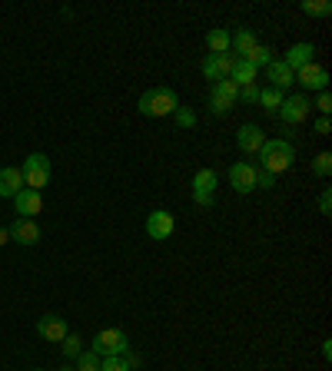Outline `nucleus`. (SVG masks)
I'll list each match as a JSON object with an SVG mask.
<instances>
[{"instance_id": "1", "label": "nucleus", "mask_w": 332, "mask_h": 371, "mask_svg": "<svg viewBox=\"0 0 332 371\" xmlns=\"http://www.w3.org/2000/svg\"><path fill=\"white\" fill-rule=\"evenodd\" d=\"M292 163H296L292 142H286V140H266L263 142V150H259V169L279 176V173H289Z\"/></svg>"}, {"instance_id": "2", "label": "nucleus", "mask_w": 332, "mask_h": 371, "mask_svg": "<svg viewBox=\"0 0 332 371\" xmlns=\"http://www.w3.org/2000/svg\"><path fill=\"white\" fill-rule=\"evenodd\" d=\"M179 107L177 93L170 87H153L146 90L143 97H140V103H136V109L143 113V116H153V120H163V116H173Z\"/></svg>"}, {"instance_id": "3", "label": "nucleus", "mask_w": 332, "mask_h": 371, "mask_svg": "<svg viewBox=\"0 0 332 371\" xmlns=\"http://www.w3.org/2000/svg\"><path fill=\"white\" fill-rule=\"evenodd\" d=\"M93 355L100 358H113V355H126L130 351V335L123 328H100L93 335Z\"/></svg>"}, {"instance_id": "4", "label": "nucleus", "mask_w": 332, "mask_h": 371, "mask_svg": "<svg viewBox=\"0 0 332 371\" xmlns=\"http://www.w3.org/2000/svg\"><path fill=\"white\" fill-rule=\"evenodd\" d=\"M20 176H23V186H27V189L40 193V189L50 183V159H47L44 153H30L20 166Z\"/></svg>"}, {"instance_id": "5", "label": "nucleus", "mask_w": 332, "mask_h": 371, "mask_svg": "<svg viewBox=\"0 0 332 371\" xmlns=\"http://www.w3.org/2000/svg\"><path fill=\"white\" fill-rule=\"evenodd\" d=\"M312 113V99L306 93H299V97H286L283 99V107H279V120L286 123V126H299V123H306Z\"/></svg>"}, {"instance_id": "6", "label": "nucleus", "mask_w": 332, "mask_h": 371, "mask_svg": "<svg viewBox=\"0 0 332 371\" xmlns=\"http://www.w3.org/2000/svg\"><path fill=\"white\" fill-rule=\"evenodd\" d=\"M239 99V87L232 83V80H216L210 90V107L216 116H223V113H230L232 103Z\"/></svg>"}, {"instance_id": "7", "label": "nucleus", "mask_w": 332, "mask_h": 371, "mask_svg": "<svg viewBox=\"0 0 332 371\" xmlns=\"http://www.w3.org/2000/svg\"><path fill=\"white\" fill-rule=\"evenodd\" d=\"M173 229H177V219L170 216L166 209H153L150 216H146V236L156 242H163L173 236Z\"/></svg>"}, {"instance_id": "8", "label": "nucleus", "mask_w": 332, "mask_h": 371, "mask_svg": "<svg viewBox=\"0 0 332 371\" xmlns=\"http://www.w3.org/2000/svg\"><path fill=\"white\" fill-rule=\"evenodd\" d=\"M232 63H236L232 54H206V60H203V77L213 80V83H216V80H230Z\"/></svg>"}, {"instance_id": "9", "label": "nucleus", "mask_w": 332, "mask_h": 371, "mask_svg": "<svg viewBox=\"0 0 332 371\" xmlns=\"http://www.w3.org/2000/svg\"><path fill=\"white\" fill-rule=\"evenodd\" d=\"M296 83L302 90H316V93H322V90L329 87V73H326V66H319L316 60H312V63H306L302 70H296Z\"/></svg>"}, {"instance_id": "10", "label": "nucleus", "mask_w": 332, "mask_h": 371, "mask_svg": "<svg viewBox=\"0 0 332 371\" xmlns=\"http://www.w3.org/2000/svg\"><path fill=\"white\" fill-rule=\"evenodd\" d=\"M230 183H232V189L239 193V196H249L256 189V166L253 163H232L230 166Z\"/></svg>"}, {"instance_id": "11", "label": "nucleus", "mask_w": 332, "mask_h": 371, "mask_svg": "<svg viewBox=\"0 0 332 371\" xmlns=\"http://www.w3.org/2000/svg\"><path fill=\"white\" fill-rule=\"evenodd\" d=\"M13 209H17V216L20 219H37L40 212H44V196L23 186L20 193L13 196Z\"/></svg>"}, {"instance_id": "12", "label": "nucleus", "mask_w": 332, "mask_h": 371, "mask_svg": "<svg viewBox=\"0 0 332 371\" xmlns=\"http://www.w3.org/2000/svg\"><path fill=\"white\" fill-rule=\"evenodd\" d=\"M11 229V242H17V245H37L40 242V226H37V219H13V226H7Z\"/></svg>"}, {"instance_id": "13", "label": "nucleus", "mask_w": 332, "mask_h": 371, "mask_svg": "<svg viewBox=\"0 0 332 371\" xmlns=\"http://www.w3.org/2000/svg\"><path fill=\"white\" fill-rule=\"evenodd\" d=\"M236 142H239V150H243L246 156H256L259 150H263L266 133L259 130L256 123H246V126H239V133H236Z\"/></svg>"}, {"instance_id": "14", "label": "nucleus", "mask_w": 332, "mask_h": 371, "mask_svg": "<svg viewBox=\"0 0 332 371\" xmlns=\"http://www.w3.org/2000/svg\"><path fill=\"white\" fill-rule=\"evenodd\" d=\"M66 332H70V328H66V318L54 315V312H50V315H44L40 322H37V335H40L44 341H64V339H66Z\"/></svg>"}, {"instance_id": "15", "label": "nucleus", "mask_w": 332, "mask_h": 371, "mask_svg": "<svg viewBox=\"0 0 332 371\" xmlns=\"http://www.w3.org/2000/svg\"><path fill=\"white\" fill-rule=\"evenodd\" d=\"M312 56H316V47L312 44H292L286 50V56H283V63L296 73V70H302L306 63H312Z\"/></svg>"}, {"instance_id": "16", "label": "nucleus", "mask_w": 332, "mask_h": 371, "mask_svg": "<svg viewBox=\"0 0 332 371\" xmlns=\"http://www.w3.org/2000/svg\"><path fill=\"white\" fill-rule=\"evenodd\" d=\"M23 189V176L17 166H4L0 169V199H13Z\"/></svg>"}, {"instance_id": "17", "label": "nucleus", "mask_w": 332, "mask_h": 371, "mask_svg": "<svg viewBox=\"0 0 332 371\" xmlns=\"http://www.w3.org/2000/svg\"><path fill=\"white\" fill-rule=\"evenodd\" d=\"M266 80H269V87H276V90H286L296 83V73L289 70L283 60H273V63L266 66Z\"/></svg>"}, {"instance_id": "18", "label": "nucleus", "mask_w": 332, "mask_h": 371, "mask_svg": "<svg viewBox=\"0 0 332 371\" xmlns=\"http://www.w3.org/2000/svg\"><path fill=\"white\" fill-rule=\"evenodd\" d=\"M256 77H259V70H256L253 63H246V60H236V63H232L230 80L236 87H249V83H256Z\"/></svg>"}, {"instance_id": "19", "label": "nucleus", "mask_w": 332, "mask_h": 371, "mask_svg": "<svg viewBox=\"0 0 332 371\" xmlns=\"http://www.w3.org/2000/svg\"><path fill=\"white\" fill-rule=\"evenodd\" d=\"M193 193H196V196H213V193H216V169H196V176H193Z\"/></svg>"}, {"instance_id": "20", "label": "nucleus", "mask_w": 332, "mask_h": 371, "mask_svg": "<svg viewBox=\"0 0 332 371\" xmlns=\"http://www.w3.org/2000/svg\"><path fill=\"white\" fill-rule=\"evenodd\" d=\"M283 99H286V93L276 90V87H263V90H259V107H263L266 113H279Z\"/></svg>"}, {"instance_id": "21", "label": "nucleus", "mask_w": 332, "mask_h": 371, "mask_svg": "<svg viewBox=\"0 0 332 371\" xmlns=\"http://www.w3.org/2000/svg\"><path fill=\"white\" fill-rule=\"evenodd\" d=\"M230 30H210L206 33V47H210V54H230Z\"/></svg>"}, {"instance_id": "22", "label": "nucleus", "mask_w": 332, "mask_h": 371, "mask_svg": "<svg viewBox=\"0 0 332 371\" xmlns=\"http://www.w3.org/2000/svg\"><path fill=\"white\" fill-rule=\"evenodd\" d=\"M246 63H253L256 70H259V66H269L273 63V60H276V56H273V50H269V47H263V44H256L253 50H249V54L243 56Z\"/></svg>"}, {"instance_id": "23", "label": "nucleus", "mask_w": 332, "mask_h": 371, "mask_svg": "<svg viewBox=\"0 0 332 371\" xmlns=\"http://www.w3.org/2000/svg\"><path fill=\"white\" fill-rule=\"evenodd\" d=\"M302 13H306V17H329L332 4L329 0H302Z\"/></svg>"}, {"instance_id": "24", "label": "nucleus", "mask_w": 332, "mask_h": 371, "mask_svg": "<svg viewBox=\"0 0 332 371\" xmlns=\"http://www.w3.org/2000/svg\"><path fill=\"white\" fill-rule=\"evenodd\" d=\"M80 351H83V339H80L77 332H66V339H64V355H66V358H77Z\"/></svg>"}, {"instance_id": "25", "label": "nucleus", "mask_w": 332, "mask_h": 371, "mask_svg": "<svg viewBox=\"0 0 332 371\" xmlns=\"http://www.w3.org/2000/svg\"><path fill=\"white\" fill-rule=\"evenodd\" d=\"M312 173L319 176V179H326V176L332 173V153H319L316 159H312Z\"/></svg>"}, {"instance_id": "26", "label": "nucleus", "mask_w": 332, "mask_h": 371, "mask_svg": "<svg viewBox=\"0 0 332 371\" xmlns=\"http://www.w3.org/2000/svg\"><path fill=\"white\" fill-rule=\"evenodd\" d=\"M173 120H177V126H183V130H193V126H196V113L189 107H177Z\"/></svg>"}, {"instance_id": "27", "label": "nucleus", "mask_w": 332, "mask_h": 371, "mask_svg": "<svg viewBox=\"0 0 332 371\" xmlns=\"http://www.w3.org/2000/svg\"><path fill=\"white\" fill-rule=\"evenodd\" d=\"M77 371H100V355H93V351H80Z\"/></svg>"}, {"instance_id": "28", "label": "nucleus", "mask_w": 332, "mask_h": 371, "mask_svg": "<svg viewBox=\"0 0 332 371\" xmlns=\"http://www.w3.org/2000/svg\"><path fill=\"white\" fill-rule=\"evenodd\" d=\"M100 371H130L123 355H113V358H100Z\"/></svg>"}, {"instance_id": "29", "label": "nucleus", "mask_w": 332, "mask_h": 371, "mask_svg": "<svg viewBox=\"0 0 332 371\" xmlns=\"http://www.w3.org/2000/svg\"><path fill=\"white\" fill-rule=\"evenodd\" d=\"M273 186H276V176L256 166V189H273Z\"/></svg>"}, {"instance_id": "30", "label": "nucleus", "mask_w": 332, "mask_h": 371, "mask_svg": "<svg viewBox=\"0 0 332 371\" xmlns=\"http://www.w3.org/2000/svg\"><path fill=\"white\" fill-rule=\"evenodd\" d=\"M316 109H319L322 116H329V113H332V97H329V90H322L319 97H316Z\"/></svg>"}, {"instance_id": "31", "label": "nucleus", "mask_w": 332, "mask_h": 371, "mask_svg": "<svg viewBox=\"0 0 332 371\" xmlns=\"http://www.w3.org/2000/svg\"><path fill=\"white\" fill-rule=\"evenodd\" d=\"M239 99H246V103H259V87H256V83L239 87Z\"/></svg>"}, {"instance_id": "32", "label": "nucleus", "mask_w": 332, "mask_h": 371, "mask_svg": "<svg viewBox=\"0 0 332 371\" xmlns=\"http://www.w3.org/2000/svg\"><path fill=\"white\" fill-rule=\"evenodd\" d=\"M316 206H319L322 216H332V193H329V189H326V193L319 196V202H316Z\"/></svg>"}, {"instance_id": "33", "label": "nucleus", "mask_w": 332, "mask_h": 371, "mask_svg": "<svg viewBox=\"0 0 332 371\" xmlns=\"http://www.w3.org/2000/svg\"><path fill=\"white\" fill-rule=\"evenodd\" d=\"M312 130L319 133V136H329V133H332V123H329V116H319V120L312 123Z\"/></svg>"}, {"instance_id": "34", "label": "nucleus", "mask_w": 332, "mask_h": 371, "mask_svg": "<svg viewBox=\"0 0 332 371\" xmlns=\"http://www.w3.org/2000/svg\"><path fill=\"white\" fill-rule=\"evenodd\" d=\"M193 202H196L199 209H210L213 206V196H196V193H193Z\"/></svg>"}, {"instance_id": "35", "label": "nucleus", "mask_w": 332, "mask_h": 371, "mask_svg": "<svg viewBox=\"0 0 332 371\" xmlns=\"http://www.w3.org/2000/svg\"><path fill=\"white\" fill-rule=\"evenodd\" d=\"M7 242H11V229H7V226H0V245H7Z\"/></svg>"}, {"instance_id": "36", "label": "nucleus", "mask_w": 332, "mask_h": 371, "mask_svg": "<svg viewBox=\"0 0 332 371\" xmlns=\"http://www.w3.org/2000/svg\"><path fill=\"white\" fill-rule=\"evenodd\" d=\"M33 371H44V368H33Z\"/></svg>"}]
</instances>
